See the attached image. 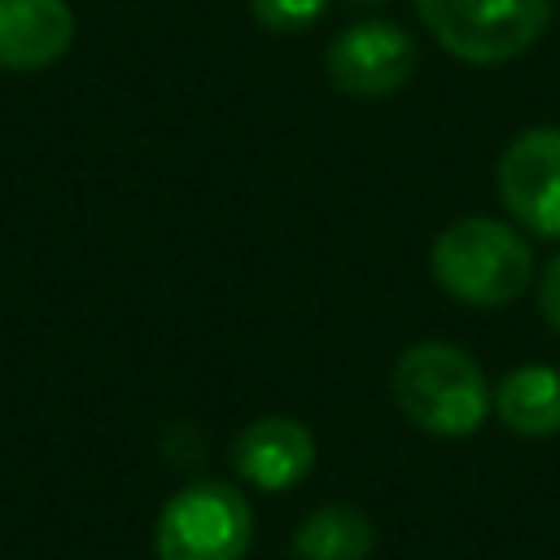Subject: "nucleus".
I'll use <instances>...</instances> for the list:
<instances>
[{"instance_id":"1","label":"nucleus","mask_w":560,"mask_h":560,"mask_svg":"<svg viewBox=\"0 0 560 560\" xmlns=\"http://www.w3.org/2000/svg\"><path fill=\"white\" fill-rule=\"evenodd\" d=\"M394 407L429 438H468L490 416L481 363L451 341H416L389 372Z\"/></svg>"},{"instance_id":"2","label":"nucleus","mask_w":560,"mask_h":560,"mask_svg":"<svg viewBox=\"0 0 560 560\" xmlns=\"http://www.w3.org/2000/svg\"><path fill=\"white\" fill-rule=\"evenodd\" d=\"M429 271L438 289L464 306H512L534 280V254L512 223L468 214L438 232Z\"/></svg>"},{"instance_id":"3","label":"nucleus","mask_w":560,"mask_h":560,"mask_svg":"<svg viewBox=\"0 0 560 560\" xmlns=\"http://www.w3.org/2000/svg\"><path fill=\"white\" fill-rule=\"evenodd\" d=\"M442 52L468 66H503L538 44L551 0H411Z\"/></svg>"},{"instance_id":"4","label":"nucleus","mask_w":560,"mask_h":560,"mask_svg":"<svg viewBox=\"0 0 560 560\" xmlns=\"http://www.w3.org/2000/svg\"><path fill=\"white\" fill-rule=\"evenodd\" d=\"M254 542V512L228 481H188L175 490L153 525L158 560H245Z\"/></svg>"},{"instance_id":"5","label":"nucleus","mask_w":560,"mask_h":560,"mask_svg":"<svg viewBox=\"0 0 560 560\" xmlns=\"http://www.w3.org/2000/svg\"><path fill=\"white\" fill-rule=\"evenodd\" d=\"M420 66L416 35L389 18H359L341 26L324 52V70L337 92L381 101L411 83Z\"/></svg>"},{"instance_id":"6","label":"nucleus","mask_w":560,"mask_h":560,"mask_svg":"<svg viewBox=\"0 0 560 560\" xmlns=\"http://www.w3.org/2000/svg\"><path fill=\"white\" fill-rule=\"evenodd\" d=\"M499 201L534 236H560V127H525L494 166Z\"/></svg>"},{"instance_id":"7","label":"nucleus","mask_w":560,"mask_h":560,"mask_svg":"<svg viewBox=\"0 0 560 560\" xmlns=\"http://www.w3.org/2000/svg\"><path fill=\"white\" fill-rule=\"evenodd\" d=\"M232 468L267 494L293 490L315 468V433L293 416H258L236 433Z\"/></svg>"},{"instance_id":"8","label":"nucleus","mask_w":560,"mask_h":560,"mask_svg":"<svg viewBox=\"0 0 560 560\" xmlns=\"http://www.w3.org/2000/svg\"><path fill=\"white\" fill-rule=\"evenodd\" d=\"M74 44V13L66 0H0V66L44 70Z\"/></svg>"},{"instance_id":"9","label":"nucleus","mask_w":560,"mask_h":560,"mask_svg":"<svg viewBox=\"0 0 560 560\" xmlns=\"http://www.w3.org/2000/svg\"><path fill=\"white\" fill-rule=\"evenodd\" d=\"M490 407L503 429L516 438H556L560 433V368L521 363L499 376Z\"/></svg>"},{"instance_id":"10","label":"nucleus","mask_w":560,"mask_h":560,"mask_svg":"<svg viewBox=\"0 0 560 560\" xmlns=\"http://www.w3.org/2000/svg\"><path fill=\"white\" fill-rule=\"evenodd\" d=\"M376 547V525L354 503H324L293 529L298 560H368Z\"/></svg>"},{"instance_id":"11","label":"nucleus","mask_w":560,"mask_h":560,"mask_svg":"<svg viewBox=\"0 0 560 560\" xmlns=\"http://www.w3.org/2000/svg\"><path fill=\"white\" fill-rule=\"evenodd\" d=\"M328 0H249V13L258 18V26L276 31V35H298L306 26H315L324 18Z\"/></svg>"},{"instance_id":"12","label":"nucleus","mask_w":560,"mask_h":560,"mask_svg":"<svg viewBox=\"0 0 560 560\" xmlns=\"http://www.w3.org/2000/svg\"><path fill=\"white\" fill-rule=\"evenodd\" d=\"M538 315L551 332H560V254L538 276Z\"/></svg>"},{"instance_id":"13","label":"nucleus","mask_w":560,"mask_h":560,"mask_svg":"<svg viewBox=\"0 0 560 560\" xmlns=\"http://www.w3.org/2000/svg\"><path fill=\"white\" fill-rule=\"evenodd\" d=\"M346 4H363V9H372V4H381V0H346Z\"/></svg>"}]
</instances>
